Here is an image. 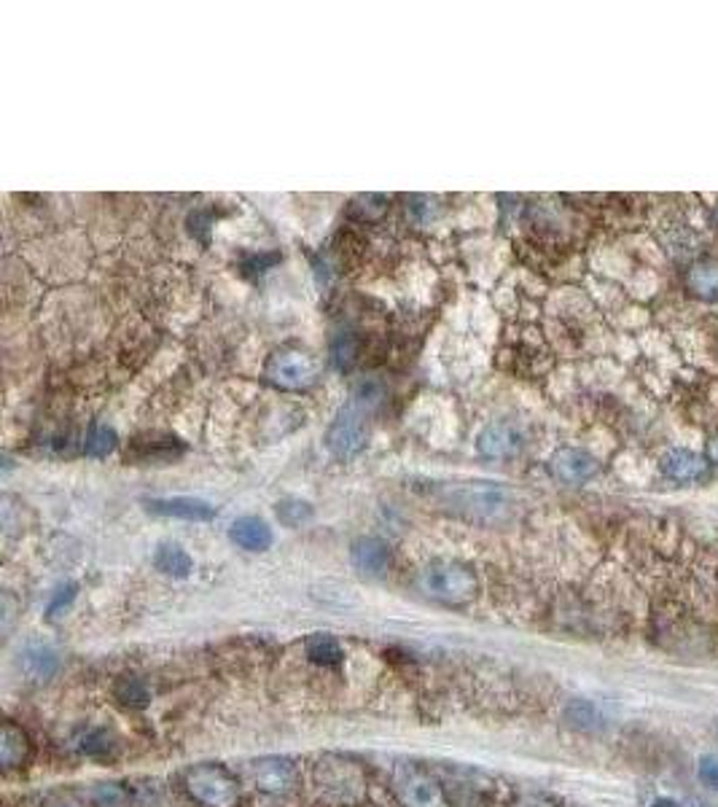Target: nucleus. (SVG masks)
<instances>
[{"mask_svg": "<svg viewBox=\"0 0 718 807\" xmlns=\"http://www.w3.org/2000/svg\"><path fill=\"white\" fill-rule=\"evenodd\" d=\"M417 587L430 601H439L445 605H465L474 601L476 592H479V581H476L474 570L458 561L428 563L417 576Z\"/></svg>", "mask_w": 718, "mask_h": 807, "instance_id": "f257e3e1", "label": "nucleus"}, {"mask_svg": "<svg viewBox=\"0 0 718 807\" xmlns=\"http://www.w3.org/2000/svg\"><path fill=\"white\" fill-rule=\"evenodd\" d=\"M188 797L205 807H238L240 783L223 764H197L183 775Z\"/></svg>", "mask_w": 718, "mask_h": 807, "instance_id": "f03ea898", "label": "nucleus"}, {"mask_svg": "<svg viewBox=\"0 0 718 807\" xmlns=\"http://www.w3.org/2000/svg\"><path fill=\"white\" fill-rule=\"evenodd\" d=\"M264 374H267L269 383L278 385V388L299 390L315 383V377H318V363H315L313 356L302 353V350H280V353H275L272 359L267 361Z\"/></svg>", "mask_w": 718, "mask_h": 807, "instance_id": "7ed1b4c3", "label": "nucleus"}, {"mask_svg": "<svg viewBox=\"0 0 718 807\" xmlns=\"http://www.w3.org/2000/svg\"><path fill=\"white\" fill-rule=\"evenodd\" d=\"M366 442V423H364V407L355 401H350L348 407L339 409L334 423L329 425V434H326V447L331 449V455L337 458H353Z\"/></svg>", "mask_w": 718, "mask_h": 807, "instance_id": "20e7f679", "label": "nucleus"}, {"mask_svg": "<svg viewBox=\"0 0 718 807\" xmlns=\"http://www.w3.org/2000/svg\"><path fill=\"white\" fill-rule=\"evenodd\" d=\"M450 504L471 517H498L509 506L507 490L492 482H468L450 493Z\"/></svg>", "mask_w": 718, "mask_h": 807, "instance_id": "39448f33", "label": "nucleus"}, {"mask_svg": "<svg viewBox=\"0 0 718 807\" xmlns=\"http://www.w3.org/2000/svg\"><path fill=\"white\" fill-rule=\"evenodd\" d=\"M245 778L264 794H289L296 786V764L285 757H261L248 762Z\"/></svg>", "mask_w": 718, "mask_h": 807, "instance_id": "423d86ee", "label": "nucleus"}, {"mask_svg": "<svg viewBox=\"0 0 718 807\" xmlns=\"http://www.w3.org/2000/svg\"><path fill=\"white\" fill-rule=\"evenodd\" d=\"M525 444V431L514 420H496V423L487 425L485 431L476 439V449H479L482 458L490 460H503L516 455Z\"/></svg>", "mask_w": 718, "mask_h": 807, "instance_id": "0eeeda50", "label": "nucleus"}, {"mask_svg": "<svg viewBox=\"0 0 718 807\" xmlns=\"http://www.w3.org/2000/svg\"><path fill=\"white\" fill-rule=\"evenodd\" d=\"M549 471L557 482L584 484V482L595 480L597 471H600V463H597L589 453H584V449L562 447L551 455Z\"/></svg>", "mask_w": 718, "mask_h": 807, "instance_id": "6e6552de", "label": "nucleus"}, {"mask_svg": "<svg viewBox=\"0 0 718 807\" xmlns=\"http://www.w3.org/2000/svg\"><path fill=\"white\" fill-rule=\"evenodd\" d=\"M395 786H399V794L406 807H445V794H441V786L434 781V778L425 775V772H417V770L401 772Z\"/></svg>", "mask_w": 718, "mask_h": 807, "instance_id": "1a4fd4ad", "label": "nucleus"}, {"mask_svg": "<svg viewBox=\"0 0 718 807\" xmlns=\"http://www.w3.org/2000/svg\"><path fill=\"white\" fill-rule=\"evenodd\" d=\"M146 509L154 511V515L175 517V520H188V522H205L216 517V506H210L208 501L188 498V495H175V498H151V501H146Z\"/></svg>", "mask_w": 718, "mask_h": 807, "instance_id": "9d476101", "label": "nucleus"}, {"mask_svg": "<svg viewBox=\"0 0 718 807\" xmlns=\"http://www.w3.org/2000/svg\"><path fill=\"white\" fill-rule=\"evenodd\" d=\"M350 561H353L355 570L364 576H385V570L390 568V546L382 539L375 535H364V539L353 541L350 546Z\"/></svg>", "mask_w": 718, "mask_h": 807, "instance_id": "9b49d317", "label": "nucleus"}, {"mask_svg": "<svg viewBox=\"0 0 718 807\" xmlns=\"http://www.w3.org/2000/svg\"><path fill=\"white\" fill-rule=\"evenodd\" d=\"M708 460L703 455L692 453V449H670L668 455L662 458V474L668 480L689 484V482H699L705 474H708Z\"/></svg>", "mask_w": 718, "mask_h": 807, "instance_id": "f8f14e48", "label": "nucleus"}, {"mask_svg": "<svg viewBox=\"0 0 718 807\" xmlns=\"http://www.w3.org/2000/svg\"><path fill=\"white\" fill-rule=\"evenodd\" d=\"M20 667L31 682L44 684L60 671V657H57V651L51 646L33 643L20 654Z\"/></svg>", "mask_w": 718, "mask_h": 807, "instance_id": "ddd939ff", "label": "nucleus"}, {"mask_svg": "<svg viewBox=\"0 0 718 807\" xmlns=\"http://www.w3.org/2000/svg\"><path fill=\"white\" fill-rule=\"evenodd\" d=\"M229 539L248 552H267L272 546V528L258 517H240L229 528Z\"/></svg>", "mask_w": 718, "mask_h": 807, "instance_id": "4468645a", "label": "nucleus"}, {"mask_svg": "<svg viewBox=\"0 0 718 807\" xmlns=\"http://www.w3.org/2000/svg\"><path fill=\"white\" fill-rule=\"evenodd\" d=\"M31 737L22 726L5 722L3 732H0V764L3 770H16V767H25L31 759Z\"/></svg>", "mask_w": 718, "mask_h": 807, "instance_id": "2eb2a0df", "label": "nucleus"}, {"mask_svg": "<svg viewBox=\"0 0 718 807\" xmlns=\"http://www.w3.org/2000/svg\"><path fill=\"white\" fill-rule=\"evenodd\" d=\"M686 288L703 302H718V262L716 258H699L689 267Z\"/></svg>", "mask_w": 718, "mask_h": 807, "instance_id": "dca6fc26", "label": "nucleus"}, {"mask_svg": "<svg viewBox=\"0 0 718 807\" xmlns=\"http://www.w3.org/2000/svg\"><path fill=\"white\" fill-rule=\"evenodd\" d=\"M304 651H307V657L315 665L324 667H337L339 662L344 660L342 646H339L337 638L329 636V633H315V636H309L307 643H304Z\"/></svg>", "mask_w": 718, "mask_h": 807, "instance_id": "f3484780", "label": "nucleus"}, {"mask_svg": "<svg viewBox=\"0 0 718 807\" xmlns=\"http://www.w3.org/2000/svg\"><path fill=\"white\" fill-rule=\"evenodd\" d=\"M154 565H157V570H162L165 576H172V579H186L194 568L192 557H188L178 544L159 546L157 555H154Z\"/></svg>", "mask_w": 718, "mask_h": 807, "instance_id": "a211bd4d", "label": "nucleus"}, {"mask_svg": "<svg viewBox=\"0 0 718 807\" xmlns=\"http://www.w3.org/2000/svg\"><path fill=\"white\" fill-rule=\"evenodd\" d=\"M113 697H117L122 706L143 708V706H148V700H151V691H148V686L143 678L122 676L117 684H113Z\"/></svg>", "mask_w": 718, "mask_h": 807, "instance_id": "6ab92c4d", "label": "nucleus"}, {"mask_svg": "<svg viewBox=\"0 0 718 807\" xmlns=\"http://www.w3.org/2000/svg\"><path fill=\"white\" fill-rule=\"evenodd\" d=\"M113 447H117V434H113V429H108V425H92L89 436H86L84 442V453L89 455V458H106V455L113 453Z\"/></svg>", "mask_w": 718, "mask_h": 807, "instance_id": "aec40b11", "label": "nucleus"}, {"mask_svg": "<svg viewBox=\"0 0 718 807\" xmlns=\"http://www.w3.org/2000/svg\"><path fill=\"white\" fill-rule=\"evenodd\" d=\"M95 807H130V792L122 783H97L92 792Z\"/></svg>", "mask_w": 718, "mask_h": 807, "instance_id": "412c9836", "label": "nucleus"}, {"mask_svg": "<svg viewBox=\"0 0 718 807\" xmlns=\"http://www.w3.org/2000/svg\"><path fill=\"white\" fill-rule=\"evenodd\" d=\"M565 719L573 726H579V730H597V726H603L600 711H597V708L587 700L571 702V706H568V711H565Z\"/></svg>", "mask_w": 718, "mask_h": 807, "instance_id": "4be33fe9", "label": "nucleus"}, {"mask_svg": "<svg viewBox=\"0 0 718 807\" xmlns=\"http://www.w3.org/2000/svg\"><path fill=\"white\" fill-rule=\"evenodd\" d=\"M278 517L280 522L289 525V528H302L304 522L313 520V506H309L307 501L289 498L283 501V504H278Z\"/></svg>", "mask_w": 718, "mask_h": 807, "instance_id": "5701e85b", "label": "nucleus"}, {"mask_svg": "<svg viewBox=\"0 0 718 807\" xmlns=\"http://www.w3.org/2000/svg\"><path fill=\"white\" fill-rule=\"evenodd\" d=\"M78 748L86 757H108L113 751V737L106 730H86L78 740Z\"/></svg>", "mask_w": 718, "mask_h": 807, "instance_id": "b1692460", "label": "nucleus"}, {"mask_svg": "<svg viewBox=\"0 0 718 807\" xmlns=\"http://www.w3.org/2000/svg\"><path fill=\"white\" fill-rule=\"evenodd\" d=\"M355 353H358V345H355L353 334H339L334 342H331V356H334V363L339 369L353 366Z\"/></svg>", "mask_w": 718, "mask_h": 807, "instance_id": "393cba45", "label": "nucleus"}, {"mask_svg": "<svg viewBox=\"0 0 718 807\" xmlns=\"http://www.w3.org/2000/svg\"><path fill=\"white\" fill-rule=\"evenodd\" d=\"M697 772H699V781H703L705 786L716 788V792H718V759L716 757H703V759H699Z\"/></svg>", "mask_w": 718, "mask_h": 807, "instance_id": "a878e982", "label": "nucleus"}, {"mask_svg": "<svg viewBox=\"0 0 718 807\" xmlns=\"http://www.w3.org/2000/svg\"><path fill=\"white\" fill-rule=\"evenodd\" d=\"M514 807H557L551 799L541 797V794H522L520 799H516Z\"/></svg>", "mask_w": 718, "mask_h": 807, "instance_id": "bb28decb", "label": "nucleus"}, {"mask_svg": "<svg viewBox=\"0 0 718 807\" xmlns=\"http://www.w3.org/2000/svg\"><path fill=\"white\" fill-rule=\"evenodd\" d=\"M46 807H84L73 794H54L46 799Z\"/></svg>", "mask_w": 718, "mask_h": 807, "instance_id": "cd10ccee", "label": "nucleus"}, {"mask_svg": "<svg viewBox=\"0 0 718 807\" xmlns=\"http://www.w3.org/2000/svg\"><path fill=\"white\" fill-rule=\"evenodd\" d=\"M708 458L714 460V463H718V436H714V442L708 444Z\"/></svg>", "mask_w": 718, "mask_h": 807, "instance_id": "c85d7f7f", "label": "nucleus"}, {"mask_svg": "<svg viewBox=\"0 0 718 807\" xmlns=\"http://www.w3.org/2000/svg\"><path fill=\"white\" fill-rule=\"evenodd\" d=\"M714 218H716V224H718V205H716V213H714Z\"/></svg>", "mask_w": 718, "mask_h": 807, "instance_id": "c756f323", "label": "nucleus"}]
</instances>
